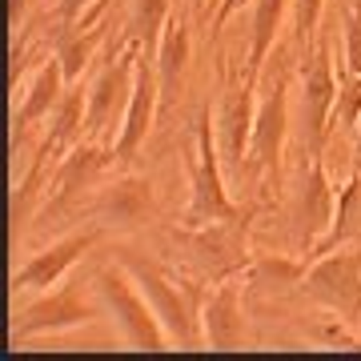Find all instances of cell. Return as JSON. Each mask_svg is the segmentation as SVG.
Returning <instances> with one entry per match:
<instances>
[{
    "label": "cell",
    "instance_id": "cell-5",
    "mask_svg": "<svg viewBox=\"0 0 361 361\" xmlns=\"http://www.w3.org/2000/svg\"><path fill=\"white\" fill-rule=\"evenodd\" d=\"M137 61H141V44L129 40L125 49H113L109 61L97 68L89 85V113H85V141H104L113 145L125 113L133 101V85H137Z\"/></svg>",
    "mask_w": 361,
    "mask_h": 361
},
{
    "label": "cell",
    "instance_id": "cell-23",
    "mask_svg": "<svg viewBox=\"0 0 361 361\" xmlns=\"http://www.w3.org/2000/svg\"><path fill=\"white\" fill-rule=\"evenodd\" d=\"M325 0H293V40L310 49L313 32H317V20H322Z\"/></svg>",
    "mask_w": 361,
    "mask_h": 361
},
{
    "label": "cell",
    "instance_id": "cell-25",
    "mask_svg": "<svg viewBox=\"0 0 361 361\" xmlns=\"http://www.w3.org/2000/svg\"><path fill=\"white\" fill-rule=\"evenodd\" d=\"M245 4H253V0H217V13H213V37H217L221 28L229 25V16L241 13Z\"/></svg>",
    "mask_w": 361,
    "mask_h": 361
},
{
    "label": "cell",
    "instance_id": "cell-10",
    "mask_svg": "<svg viewBox=\"0 0 361 361\" xmlns=\"http://www.w3.org/2000/svg\"><path fill=\"white\" fill-rule=\"evenodd\" d=\"M113 165H116L113 145H104V141L73 145V149L65 153V161L56 165V173H52L49 189H44V205H40V213L56 221L61 213H68L73 205H80L85 193H89L92 185H97Z\"/></svg>",
    "mask_w": 361,
    "mask_h": 361
},
{
    "label": "cell",
    "instance_id": "cell-1",
    "mask_svg": "<svg viewBox=\"0 0 361 361\" xmlns=\"http://www.w3.org/2000/svg\"><path fill=\"white\" fill-rule=\"evenodd\" d=\"M116 261L137 277L145 297L153 301V310L173 345H180V349L205 345V334H201V310H205V297H209L205 285L197 277H180L177 269H169L165 261L149 257V253H137L129 245L116 249Z\"/></svg>",
    "mask_w": 361,
    "mask_h": 361
},
{
    "label": "cell",
    "instance_id": "cell-20",
    "mask_svg": "<svg viewBox=\"0 0 361 361\" xmlns=\"http://www.w3.org/2000/svg\"><path fill=\"white\" fill-rule=\"evenodd\" d=\"M293 8V0H253V20H249V56H245V73L261 77L265 56L273 52V40L285 25V13Z\"/></svg>",
    "mask_w": 361,
    "mask_h": 361
},
{
    "label": "cell",
    "instance_id": "cell-17",
    "mask_svg": "<svg viewBox=\"0 0 361 361\" xmlns=\"http://www.w3.org/2000/svg\"><path fill=\"white\" fill-rule=\"evenodd\" d=\"M109 8H113V0H97V4H92L85 16H80L77 25H68L65 32H56L52 56L61 61L68 85H77V80L89 73L97 49H101L104 37H109V28H113V25H109Z\"/></svg>",
    "mask_w": 361,
    "mask_h": 361
},
{
    "label": "cell",
    "instance_id": "cell-18",
    "mask_svg": "<svg viewBox=\"0 0 361 361\" xmlns=\"http://www.w3.org/2000/svg\"><path fill=\"white\" fill-rule=\"evenodd\" d=\"M65 92H68L65 68H61V61H56V56H49V61L32 73L25 97H20V104L13 109V153H16V145L28 137V129H32V125H40L44 116L56 113V104L65 101Z\"/></svg>",
    "mask_w": 361,
    "mask_h": 361
},
{
    "label": "cell",
    "instance_id": "cell-15",
    "mask_svg": "<svg viewBox=\"0 0 361 361\" xmlns=\"http://www.w3.org/2000/svg\"><path fill=\"white\" fill-rule=\"evenodd\" d=\"M89 209L97 213L101 225H121V229H137L153 217V180L137 177V173H121V177L97 185Z\"/></svg>",
    "mask_w": 361,
    "mask_h": 361
},
{
    "label": "cell",
    "instance_id": "cell-3",
    "mask_svg": "<svg viewBox=\"0 0 361 361\" xmlns=\"http://www.w3.org/2000/svg\"><path fill=\"white\" fill-rule=\"evenodd\" d=\"M104 301L97 293V281H61L44 289L37 301H28L25 310L13 317V345H25L32 337L44 334H68V329H80V325H92L104 317Z\"/></svg>",
    "mask_w": 361,
    "mask_h": 361
},
{
    "label": "cell",
    "instance_id": "cell-22",
    "mask_svg": "<svg viewBox=\"0 0 361 361\" xmlns=\"http://www.w3.org/2000/svg\"><path fill=\"white\" fill-rule=\"evenodd\" d=\"M345 77H361V0L345 13Z\"/></svg>",
    "mask_w": 361,
    "mask_h": 361
},
{
    "label": "cell",
    "instance_id": "cell-9",
    "mask_svg": "<svg viewBox=\"0 0 361 361\" xmlns=\"http://www.w3.org/2000/svg\"><path fill=\"white\" fill-rule=\"evenodd\" d=\"M337 197H341V185L329 180L325 153L322 149H310V169H301L297 205H293V245L305 249V261H310V253L325 241V233L334 229Z\"/></svg>",
    "mask_w": 361,
    "mask_h": 361
},
{
    "label": "cell",
    "instance_id": "cell-16",
    "mask_svg": "<svg viewBox=\"0 0 361 361\" xmlns=\"http://www.w3.org/2000/svg\"><path fill=\"white\" fill-rule=\"evenodd\" d=\"M161 109V80H157V68H153V56L137 61V85H133V101H129V113H125V125L116 133L113 141V157H116V169H125L137 157V149L145 145L149 129H153V116Z\"/></svg>",
    "mask_w": 361,
    "mask_h": 361
},
{
    "label": "cell",
    "instance_id": "cell-27",
    "mask_svg": "<svg viewBox=\"0 0 361 361\" xmlns=\"http://www.w3.org/2000/svg\"><path fill=\"white\" fill-rule=\"evenodd\" d=\"M28 8H32V0H8V25H13V32L16 28H25Z\"/></svg>",
    "mask_w": 361,
    "mask_h": 361
},
{
    "label": "cell",
    "instance_id": "cell-29",
    "mask_svg": "<svg viewBox=\"0 0 361 361\" xmlns=\"http://www.w3.org/2000/svg\"><path fill=\"white\" fill-rule=\"evenodd\" d=\"M197 8H205V0H197Z\"/></svg>",
    "mask_w": 361,
    "mask_h": 361
},
{
    "label": "cell",
    "instance_id": "cell-21",
    "mask_svg": "<svg viewBox=\"0 0 361 361\" xmlns=\"http://www.w3.org/2000/svg\"><path fill=\"white\" fill-rule=\"evenodd\" d=\"M169 16H173V0H133V16L125 28V40H137L145 56L157 52V40L165 32Z\"/></svg>",
    "mask_w": 361,
    "mask_h": 361
},
{
    "label": "cell",
    "instance_id": "cell-26",
    "mask_svg": "<svg viewBox=\"0 0 361 361\" xmlns=\"http://www.w3.org/2000/svg\"><path fill=\"white\" fill-rule=\"evenodd\" d=\"M322 341H325V349H361V337L345 334V329H329Z\"/></svg>",
    "mask_w": 361,
    "mask_h": 361
},
{
    "label": "cell",
    "instance_id": "cell-13",
    "mask_svg": "<svg viewBox=\"0 0 361 361\" xmlns=\"http://www.w3.org/2000/svg\"><path fill=\"white\" fill-rule=\"evenodd\" d=\"M217 121V141H221V157L229 169H245L249 157V137H253V121H257V77H245L229 85V92L221 97V109L213 113Z\"/></svg>",
    "mask_w": 361,
    "mask_h": 361
},
{
    "label": "cell",
    "instance_id": "cell-7",
    "mask_svg": "<svg viewBox=\"0 0 361 361\" xmlns=\"http://www.w3.org/2000/svg\"><path fill=\"white\" fill-rule=\"evenodd\" d=\"M285 137H289V85H285V77H277L269 80V89L261 92L257 101V121H253L249 157H245V173L261 177V185L273 189V193L281 185Z\"/></svg>",
    "mask_w": 361,
    "mask_h": 361
},
{
    "label": "cell",
    "instance_id": "cell-8",
    "mask_svg": "<svg viewBox=\"0 0 361 361\" xmlns=\"http://www.w3.org/2000/svg\"><path fill=\"white\" fill-rule=\"evenodd\" d=\"M249 221L253 213H241L233 221H213V225H180L173 229V241L189 249L201 273L213 277H233L249 265Z\"/></svg>",
    "mask_w": 361,
    "mask_h": 361
},
{
    "label": "cell",
    "instance_id": "cell-4",
    "mask_svg": "<svg viewBox=\"0 0 361 361\" xmlns=\"http://www.w3.org/2000/svg\"><path fill=\"white\" fill-rule=\"evenodd\" d=\"M92 281H97V293H101L104 310L113 313L116 329L125 337V345L129 349H145V353H157V349H169V334L161 317H157L153 301L145 297V289L137 285L121 261H104L101 269L92 273Z\"/></svg>",
    "mask_w": 361,
    "mask_h": 361
},
{
    "label": "cell",
    "instance_id": "cell-28",
    "mask_svg": "<svg viewBox=\"0 0 361 361\" xmlns=\"http://www.w3.org/2000/svg\"><path fill=\"white\" fill-rule=\"evenodd\" d=\"M353 129H357V165H353V169L361 173V116H357V125H353Z\"/></svg>",
    "mask_w": 361,
    "mask_h": 361
},
{
    "label": "cell",
    "instance_id": "cell-6",
    "mask_svg": "<svg viewBox=\"0 0 361 361\" xmlns=\"http://www.w3.org/2000/svg\"><path fill=\"white\" fill-rule=\"evenodd\" d=\"M301 297L337 313V322L361 325V245L317 253L301 273Z\"/></svg>",
    "mask_w": 361,
    "mask_h": 361
},
{
    "label": "cell",
    "instance_id": "cell-14",
    "mask_svg": "<svg viewBox=\"0 0 361 361\" xmlns=\"http://www.w3.org/2000/svg\"><path fill=\"white\" fill-rule=\"evenodd\" d=\"M201 334L209 349H249V322H245V285L237 277H221L217 289L205 297L201 310Z\"/></svg>",
    "mask_w": 361,
    "mask_h": 361
},
{
    "label": "cell",
    "instance_id": "cell-19",
    "mask_svg": "<svg viewBox=\"0 0 361 361\" xmlns=\"http://www.w3.org/2000/svg\"><path fill=\"white\" fill-rule=\"evenodd\" d=\"M185 65H189V25L180 16H169V25H165V32L157 40V52H153V68H157V80H161V104L177 101Z\"/></svg>",
    "mask_w": 361,
    "mask_h": 361
},
{
    "label": "cell",
    "instance_id": "cell-24",
    "mask_svg": "<svg viewBox=\"0 0 361 361\" xmlns=\"http://www.w3.org/2000/svg\"><path fill=\"white\" fill-rule=\"evenodd\" d=\"M97 0H56L49 8V20H52V32H65L68 25H77L80 16L89 13Z\"/></svg>",
    "mask_w": 361,
    "mask_h": 361
},
{
    "label": "cell",
    "instance_id": "cell-11",
    "mask_svg": "<svg viewBox=\"0 0 361 361\" xmlns=\"http://www.w3.org/2000/svg\"><path fill=\"white\" fill-rule=\"evenodd\" d=\"M337 89H341V80L334 73L329 40H317L305 52V65H301V116H305V141H310V149H325V137L334 129Z\"/></svg>",
    "mask_w": 361,
    "mask_h": 361
},
{
    "label": "cell",
    "instance_id": "cell-2",
    "mask_svg": "<svg viewBox=\"0 0 361 361\" xmlns=\"http://www.w3.org/2000/svg\"><path fill=\"white\" fill-rule=\"evenodd\" d=\"M185 173H189V205H185V225H213V221H233L249 209L233 205L225 189V157L217 141V121L213 109H201L193 125V141L185 153Z\"/></svg>",
    "mask_w": 361,
    "mask_h": 361
},
{
    "label": "cell",
    "instance_id": "cell-12",
    "mask_svg": "<svg viewBox=\"0 0 361 361\" xmlns=\"http://www.w3.org/2000/svg\"><path fill=\"white\" fill-rule=\"evenodd\" d=\"M101 233H104V225L92 221V225H85V229H73L68 237L52 241L49 249L32 253V257L13 273V293H44V289H52V285H61L68 277V269L101 241Z\"/></svg>",
    "mask_w": 361,
    "mask_h": 361
}]
</instances>
